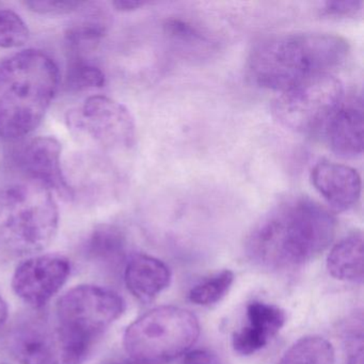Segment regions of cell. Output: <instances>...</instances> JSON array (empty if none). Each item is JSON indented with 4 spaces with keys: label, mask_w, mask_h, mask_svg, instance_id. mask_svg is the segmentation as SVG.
<instances>
[{
    "label": "cell",
    "mask_w": 364,
    "mask_h": 364,
    "mask_svg": "<svg viewBox=\"0 0 364 364\" xmlns=\"http://www.w3.org/2000/svg\"><path fill=\"white\" fill-rule=\"evenodd\" d=\"M336 229V218L327 208L308 197H291L261 217L245 248L259 267L287 272L316 259L331 244Z\"/></svg>",
    "instance_id": "6da1fadb"
},
{
    "label": "cell",
    "mask_w": 364,
    "mask_h": 364,
    "mask_svg": "<svg viewBox=\"0 0 364 364\" xmlns=\"http://www.w3.org/2000/svg\"><path fill=\"white\" fill-rule=\"evenodd\" d=\"M348 42L330 33H296L269 38L257 44L248 72L259 88L284 91L316 76L330 74L348 56Z\"/></svg>",
    "instance_id": "7a4b0ae2"
},
{
    "label": "cell",
    "mask_w": 364,
    "mask_h": 364,
    "mask_svg": "<svg viewBox=\"0 0 364 364\" xmlns=\"http://www.w3.org/2000/svg\"><path fill=\"white\" fill-rule=\"evenodd\" d=\"M60 85L54 59L29 48L0 60V138L20 139L43 121Z\"/></svg>",
    "instance_id": "3957f363"
},
{
    "label": "cell",
    "mask_w": 364,
    "mask_h": 364,
    "mask_svg": "<svg viewBox=\"0 0 364 364\" xmlns=\"http://www.w3.org/2000/svg\"><path fill=\"white\" fill-rule=\"evenodd\" d=\"M59 210L53 193L37 183L0 191V246L16 255L40 252L56 236Z\"/></svg>",
    "instance_id": "277c9868"
},
{
    "label": "cell",
    "mask_w": 364,
    "mask_h": 364,
    "mask_svg": "<svg viewBox=\"0 0 364 364\" xmlns=\"http://www.w3.org/2000/svg\"><path fill=\"white\" fill-rule=\"evenodd\" d=\"M199 334V321L193 313L164 306L133 321L125 331L123 345L136 363L165 364L188 353Z\"/></svg>",
    "instance_id": "5b68a950"
},
{
    "label": "cell",
    "mask_w": 364,
    "mask_h": 364,
    "mask_svg": "<svg viewBox=\"0 0 364 364\" xmlns=\"http://www.w3.org/2000/svg\"><path fill=\"white\" fill-rule=\"evenodd\" d=\"M91 344L65 328L55 314L28 316L8 336L10 353L21 364H80Z\"/></svg>",
    "instance_id": "8992f818"
},
{
    "label": "cell",
    "mask_w": 364,
    "mask_h": 364,
    "mask_svg": "<svg viewBox=\"0 0 364 364\" xmlns=\"http://www.w3.org/2000/svg\"><path fill=\"white\" fill-rule=\"evenodd\" d=\"M343 100L341 80L323 74L281 92L274 102L272 114L287 129L311 135L323 131Z\"/></svg>",
    "instance_id": "52a82bcc"
},
{
    "label": "cell",
    "mask_w": 364,
    "mask_h": 364,
    "mask_svg": "<svg viewBox=\"0 0 364 364\" xmlns=\"http://www.w3.org/2000/svg\"><path fill=\"white\" fill-rule=\"evenodd\" d=\"M124 311L122 298L97 285H77L61 296L55 316L68 329L92 343Z\"/></svg>",
    "instance_id": "ba28073f"
},
{
    "label": "cell",
    "mask_w": 364,
    "mask_h": 364,
    "mask_svg": "<svg viewBox=\"0 0 364 364\" xmlns=\"http://www.w3.org/2000/svg\"><path fill=\"white\" fill-rule=\"evenodd\" d=\"M67 122L70 129L105 148L127 150L135 142V121L131 112L105 95L89 97L82 106L69 112Z\"/></svg>",
    "instance_id": "9c48e42d"
},
{
    "label": "cell",
    "mask_w": 364,
    "mask_h": 364,
    "mask_svg": "<svg viewBox=\"0 0 364 364\" xmlns=\"http://www.w3.org/2000/svg\"><path fill=\"white\" fill-rule=\"evenodd\" d=\"M71 264L63 255H43L25 259L12 279L14 293L33 309L48 304L67 282Z\"/></svg>",
    "instance_id": "30bf717a"
},
{
    "label": "cell",
    "mask_w": 364,
    "mask_h": 364,
    "mask_svg": "<svg viewBox=\"0 0 364 364\" xmlns=\"http://www.w3.org/2000/svg\"><path fill=\"white\" fill-rule=\"evenodd\" d=\"M63 146L52 136H39L29 140L16 156L18 168L48 191H55L63 199L74 197L73 189L65 178L61 164Z\"/></svg>",
    "instance_id": "8fae6325"
},
{
    "label": "cell",
    "mask_w": 364,
    "mask_h": 364,
    "mask_svg": "<svg viewBox=\"0 0 364 364\" xmlns=\"http://www.w3.org/2000/svg\"><path fill=\"white\" fill-rule=\"evenodd\" d=\"M287 315L274 304L253 300L247 306L246 323L232 336V346L238 355H250L267 346L284 326Z\"/></svg>",
    "instance_id": "7c38bea8"
},
{
    "label": "cell",
    "mask_w": 364,
    "mask_h": 364,
    "mask_svg": "<svg viewBox=\"0 0 364 364\" xmlns=\"http://www.w3.org/2000/svg\"><path fill=\"white\" fill-rule=\"evenodd\" d=\"M311 181L327 203L341 212L353 208L361 196V178L348 166L321 161L313 167Z\"/></svg>",
    "instance_id": "4fadbf2b"
},
{
    "label": "cell",
    "mask_w": 364,
    "mask_h": 364,
    "mask_svg": "<svg viewBox=\"0 0 364 364\" xmlns=\"http://www.w3.org/2000/svg\"><path fill=\"white\" fill-rule=\"evenodd\" d=\"M364 114L361 97L343 100L323 132L328 144L342 157H357L363 152Z\"/></svg>",
    "instance_id": "5bb4252c"
},
{
    "label": "cell",
    "mask_w": 364,
    "mask_h": 364,
    "mask_svg": "<svg viewBox=\"0 0 364 364\" xmlns=\"http://www.w3.org/2000/svg\"><path fill=\"white\" fill-rule=\"evenodd\" d=\"M171 280V272L161 259L146 255H135L124 270L127 289L141 302L152 301Z\"/></svg>",
    "instance_id": "9a60e30c"
},
{
    "label": "cell",
    "mask_w": 364,
    "mask_h": 364,
    "mask_svg": "<svg viewBox=\"0 0 364 364\" xmlns=\"http://www.w3.org/2000/svg\"><path fill=\"white\" fill-rule=\"evenodd\" d=\"M363 234L353 232L338 242L327 257V268L333 278L348 282L363 281Z\"/></svg>",
    "instance_id": "2e32d148"
},
{
    "label": "cell",
    "mask_w": 364,
    "mask_h": 364,
    "mask_svg": "<svg viewBox=\"0 0 364 364\" xmlns=\"http://www.w3.org/2000/svg\"><path fill=\"white\" fill-rule=\"evenodd\" d=\"M109 27L107 14L99 9L87 11L65 31V42L72 56H84L102 41Z\"/></svg>",
    "instance_id": "e0dca14e"
},
{
    "label": "cell",
    "mask_w": 364,
    "mask_h": 364,
    "mask_svg": "<svg viewBox=\"0 0 364 364\" xmlns=\"http://www.w3.org/2000/svg\"><path fill=\"white\" fill-rule=\"evenodd\" d=\"M127 246V237L118 227L97 225L87 240V257L101 265H119L125 259Z\"/></svg>",
    "instance_id": "ac0fdd59"
},
{
    "label": "cell",
    "mask_w": 364,
    "mask_h": 364,
    "mask_svg": "<svg viewBox=\"0 0 364 364\" xmlns=\"http://www.w3.org/2000/svg\"><path fill=\"white\" fill-rule=\"evenodd\" d=\"M276 364H334L333 347L321 336H304L291 345Z\"/></svg>",
    "instance_id": "d6986e66"
},
{
    "label": "cell",
    "mask_w": 364,
    "mask_h": 364,
    "mask_svg": "<svg viewBox=\"0 0 364 364\" xmlns=\"http://www.w3.org/2000/svg\"><path fill=\"white\" fill-rule=\"evenodd\" d=\"M106 76L101 68L84 56H72L65 74V86L73 92L101 89L105 86Z\"/></svg>",
    "instance_id": "ffe728a7"
},
{
    "label": "cell",
    "mask_w": 364,
    "mask_h": 364,
    "mask_svg": "<svg viewBox=\"0 0 364 364\" xmlns=\"http://www.w3.org/2000/svg\"><path fill=\"white\" fill-rule=\"evenodd\" d=\"M234 282V274L225 269L195 285L189 291V300L199 306H210L220 301Z\"/></svg>",
    "instance_id": "44dd1931"
},
{
    "label": "cell",
    "mask_w": 364,
    "mask_h": 364,
    "mask_svg": "<svg viewBox=\"0 0 364 364\" xmlns=\"http://www.w3.org/2000/svg\"><path fill=\"white\" fill-rule=\"evenodd\" d=\"M29 39L26 23L16 12L0 9V48H16Z\"/></svg>",
    "instance_id": "7402d4cb"
},
{
    "label": "cell",
    "mask_w": 364,
    "mask_h": 364,
    "mask_svg": "<svg viewBox=\"0 0 364 364\" xmlns=\"http://www.w3.org/2000/svg\"><path fill=\"white\" fill-rule=\"evenodd\" d=\"M363 316L359 312L345 326L343 364H363Z\"/></svg>",
    "instance_id": "603a6c76"
},
{
    "label": "cell",
    "mask_w": 364,
    "mask_h": 364,
    "mask_svg": "<svg viewBox=\"0 0 364 364\" xmlns=\"http://www.w3.org/2000/svg\"><path fill=\"white\" fill-rule=\"evenodd\" d=\"M23 5L33 14L46 16H69L84 9L86 3L80 1H53V0H33L25 1Z\"/></svg>",
    "instance_id": "cb8c5ba5"
},
{
    "label": "cell",
    "mask_w": 364,
    "mask_h": 364,
    "mask_svg": "<svg viewBox=\"0 0 364 364\" xmlns=\"http://www.w3.org/2000/svg\"><path fill=\"white\" fill-rule=\"evenodd\" d=\"M165 31L169 37L183 42H198L202 41L200 31L193 25L187 23L186 21L173 18L166 22Z\"/></svg>",
    "instance_id": "d4e9b609"
},
{
    "label": "cell",
    "mask_w": 364,
    "mask_h": 364,
    "mask_svg": "<svg viewBox=\"0 0 364 364\" xmlns=\"http://www.w3.org/2000/svg\"><path fill=\"white\" fill-rule=\"evenodd\" d=\"M362 1H327L323 4L321 14L327 18H345L357 16L362 10Z\"/></svg>",
    "instance_id": "484cf974"
},
{
    "label": "cell",
    "mask_w": 364,
    "mask_h": 364,
    "mask_svg": "<svg viewBox=\"0 0 364 364\" xmlns=\"http://www.w3.org/2000/svg\"><path fill=\"white\" fill-rule=\"evenodd\" d=\"M183 364H221V362L212 351L206 349H195L185 353Z\"/></svg>",
    "instance_id": "4316f807"
},
{
    "label": "cell",
    "mask_w": 364,
    "mask_h": 364,
    "mask_svg": "<svg viewBox=\"0 0 364 364\" xmlns=\"http://www.w3.org/2000/svg\"><path fill=\"white\" fill-rule=\"evenodd\" d=\"M112 7L120 12H132L140 9L148 5L146 1H137V0H117L112 3Z\"/></svg>",
    "instance_id": "83f0119b"
},
{
    "label": "cell",
    "mask_w": 364,
    "mask_h": 364,
    "mask_svg": "<svg viewBox=\"0 0 364 364\" xmlns=\"http://www.w3.org/2000/svg\"><path fill=\"white\" fill-rule=\"evenodd\" d=\"M8 319L7 302L0 296V328L4 327Z\"/></svg>",
    "instance_id": "f1b7e54d"
},
{
    "label": "cell",
    "mask_w": 364,
    "mask_h": 364,
    "mask_svg": "<svg viewBox=\"0 0 364 364\" xmlns=\"http://www.w3.org/2000/svg\"><path fill=\"white\" fill-rule=\"evenodd\" d=\"M102 364H127V363H124V362H119V361H107V362H104V363H102Z\"/></svg>",
    "instance_id": "f546056e"
}]
</instances>
